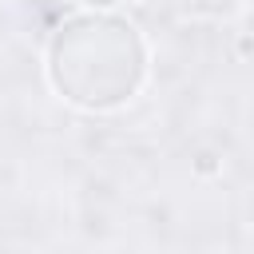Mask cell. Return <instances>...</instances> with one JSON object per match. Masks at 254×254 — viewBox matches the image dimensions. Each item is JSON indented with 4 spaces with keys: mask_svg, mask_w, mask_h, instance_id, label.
<instances>
[{
    "mask_svg": "<svg viewBox=\"0 0 254 254\" xmlns=\"http://www.w3.org/2000/svg\"><path fill=\"white\" fill-rule=\"evenodd\" d=\"M190 8H194V12H202V16L226 20V16H234V12L242 8V0H190Z\"/></svg>",
    "mask_w": 254,
    "mask_h": 254,
    "instance_id": "7a4b0ae2",
    "label": "cell"
},
{
    "mask_svg": "<svg viewBox=\"0 0 254 254\" xmlns=\"http://www.w3.org/2000/svg\"><path fill=\"white\" fill-rule=\"evenodd\" d=\"M83 4H87L91 12H111V8H115V0H83Z\"/></svg>",
    "mask_w": 254,
    "mask_h": 254,
    "instance_id": "277c9868",
    "label": "cell"
},
{
    "mask_svg": "<svg viewBox=\"0 0 254 254\" xmlns=\"http://www.w3.org/2000/svg\"><path fill=\"white\" fill-rule=\"evenodd\" d=\"M194 171H198V175H214V171H218V159L206 151V155H198V159H194Z\"/></svg>",
    "mask_w": 254,
    "mask_h": 254,
    "instance_id": "3957f363",
    "label": "cell"
},
{
    "mask_svg": "<svg viewBox=\"0 0 254 254\" xmlns=\"http://www.w3.org/2000/svg\"><path fill=\"white\" fill-rule=\"evenodd\" d=\"M147 40L115 12H79L64 20L48 44V83L83 111H115L131 103L147 79Z\"/></svg>",
    "mask_w": 254,
    "mask_h": 254,
    "instance_id": "6da1fadb",
    "label": "cell"
}]
</instances>
